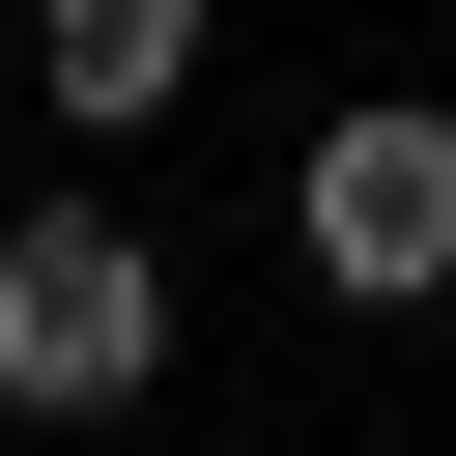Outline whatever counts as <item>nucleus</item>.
Returning a JSON list of instances; mask_svg holds the SVG:
<instances>
[{
	"instance_id": "f03ea898",
	"label": "nucleus",
	"mask_w": 456,
	"mask_h": 456,
	"mask_svg": "<svg viewBox=\"0 0 456 456\" xmlns=\"http://www.w3.org/2000/svg\"><path fill=\"white\" fill-rule=\"evenodd\" d=\"M285 228H314V285H342V314H428V285H456V114H314Z\"/></svg>"
},
{
	"instance_id": "f257e3e1",
	"label": "nucleus",
	"mask_w": 456,
	"mask_h": 456,
	"mask_svg": "<svg viewBox=\"0 0 456 456\" xmlns=\"http://www.w3.org/2000/svg\"><path fill=\"white\" fill-rule=\"evenodd\" d=\"M142 370H171V256L114 200H28L0 228V428H114Z\"/></svg>"
},
{
	"instance_id": "7ed1b4c3",
	"label": "nucleus",
	"mask_w": 456,
	"mask_h": 456,
	"mask_svg": "<svg viewBox=\"0 0 456 456\" xmlns=\"http://www.w3.org/2000/svg\"><path fill=\"white\" fill-rule=\"evenodd\" d=\"M28 86H57L86 142H142V114L200 86V0H28Z\"/></svg>"
}]
</instances>
